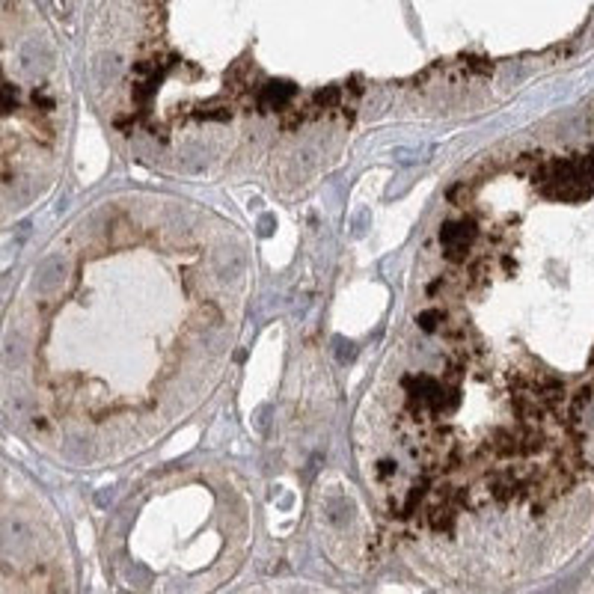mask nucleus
<instances>
[{"mask_svg":"<svg viewBox=\"0 0 594 594\" xmlns=\"http://www.w3.org/2000/svg\"><path fill=\"white\" fill-rule=\"evenodd\" d=\"M57 95L42 78L33 54H0V208L9 206L12 184L36 176L42 149L54 140Z\"/></svg>","mask_w":594,"mask_h":594,"instance_id":"obj_1","label":"nucleus"}]
</instances>
